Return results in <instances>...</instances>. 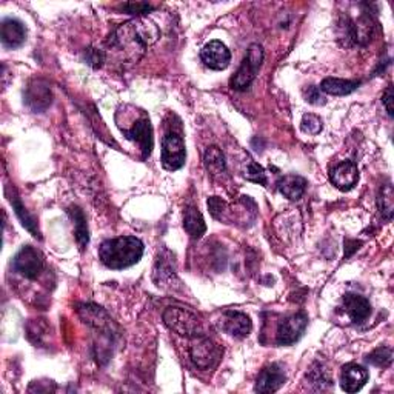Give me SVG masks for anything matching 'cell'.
I'll return each mask as SVG.
<instances>
[{
  "instance_id": "44dd1931",
  "label": "cell",
  "mask_w": 394,
  "mask_h": 394,
  "mask_svg": "<svg viewBox=\"0 0 394 394\" xmlns=\"http://www.w3.org/2000/svg\"><path fill=\"white\" fill-rule=\"evenodd\" d=\"M71 219H73L74 224V233H76V240L79 243V247L83 251L86 245L90 243V233H88V225H86V217L83 215V211L79 207H71L68 210Z\"/></svg>"
},
{
  "instance_id": "d6a6232c",
  "label": "cell",
  "mask_w": 394,
  "mask_h": 394,
  "mask_svg": "<svg viewBox=\"0 0 394 394\" xmlns=\"http://www.w3.org/2000/svg\"><path fill=\"white\" fill-rule=\"evenodd\" d=\"M393 99H394V94H393V88L391 86H388L387 90H385L383 93V96H382V104L385 107V109H387V113L390 117L394 116V108H393Z\"/></svg>"
},
{
  "instance_id": "836d02e7",
  "label": "cell",
  "mask_w": 394,
  "mask_h": 394,
  "mask_svg": "<svg viewBox=\"0 0 394 394\" xmlns=\"http://www.w3.org/2000/svg\"><path fill=\"white\" fill-rule=\"evenodd\" d=\"M362 245L358 240H345V257H350Z\"/></svg>"
},
{
  "instance_id": "7c38bea8",
  "label": "cell",
  "mask_w": 394,
  "mask_h": 394,
  "mask_svg": "<svg viewBox=\"0 0 394 394\" xmlns=\"http://www.w3.org/2000/svg\"><path fill=\"white\" fill-rule=\"evenodd\" d=\"M331 182L341 191H350L359 182V168L353 161H345L337 163L331 170Z\"/></svg>"
},
{
  "instance_id": "5bb4252c",
  "label": "cell",
  "mask_w": 394,
  "mask_h": 394,
  "mask_svg": "<svg viewBox=\"0 0 394 394\" xmlns=\"http://www.w3.org/2000/svg\"><path fill=\"white\" fill-rule=\"evenodd\" d=\"M220 328H222V331H225L226 334L242 339L251 333L253 322H251L250 316H247L245 313L225 311L224 318L220 319Z\"/></svg>"
},
{
  "instance_id": "8992f818",
  "label": "cell",
  "mask_w": 394,
  "mask_h": 394,
  "mask_svg": "<svg viewBox=\"0 0 394 394\" xmlns=\"http://www.w3.org/2000/svg\"><path fill=\"white\" fill-rule=\"evenodd\" d=\"M186 149L184 139L175 131H168L162 139V167L167 171H177L185 165Z\"/></svg>"
},
{
  "instance_id": "d4e9b609",
  "label": "cell",
  "mask_w": 394,
  "mask_h": 394,
  "mask_svg": "<svg viewBox=\"0 0 394 394\" xmlns=\"http://www.w3.org/2000/svg\"><path fill=\"white\" fill-rule=\"evenodd\" d=\"M377 207H379L381 215L385 219L391 220L393 212H394V193H393L391 184H385L381 188L379 197H377Z\"/></svg>"
},
{
  "instance_id": "4fadbf2b",
  "label": "cell",
  "mask_w": 394,
  "mask_h": 394,
  "mask_svg": "<svg viewBox=\"0 0 394 394\" xmlns=\"http://www.w3.org/2000/svg\"><path fill=\"white\" fill-rule=\"evenodd\" d=\"M287 381L285 372H283L279 364L266 365L261 373H259L254 391L256 393H276Z\"/></svg>"
},
{
  "instance_id": "9c48e42d",
  "label": "cell",
  "mask_w": 394,
  "mask_h": 394,
  "mask_svg": "<svg viewBox=\"0 0 394 394\" xmlns=\"http://www.w3.org/2000/svg\"><path fill=\"white\" fill-rule=\"evenodd\" d=\"M123 136L128 140L136 142V144L142 149V157L147 159L149 154L153 153L154 147V137H153V125L149 122L148 117L144 119H139L137 122H134L131 128H121Z\"/></svg>"
},
{
  "instance_id": "1f68e13d",
  "label": "cell",
  "mask_w": 394,
  "mask_h": 394,
  "mask_svg": "<svg viewBox=\"0 0 394 394\" xmlns=\"http://www.w3.org/2000/svg\"><path fill=\"white\" fill-rule=\"evenodd\" d=\"M308 379L311 381V383L318 385L316 390H325V388H328V387H331V385H333V382H331L328 377L320 372V368L313 369V372L308 374Z\"/></svg>"
},
{
  "instance_id": "83f0119b",
  "label": "cell",
  "mask_w": 394,
  "mask_h": 394,
  "mask_svg": "<svg viewBox=\"0 0 394 394\" xmlns=\"http://www.w3.org/2000/svg\"><path fill=\"white\" fill-rule=\"evenodd\" d=\"M245 179L250 180V182H254L259 185H266V172L265 170L254 161H250L248 167L245 170Z\"/></svg>"
},
{
  "instance_id": "30bf717a",
  "label": "cell",
  "mask_w": 394,
  "mask_h": 394,
  "mask_svg": "<svg viewBox=\"0 0 394 394\" xmlns=\"http://www.w3.org/2000/svg\"><path fill=\"white\" fill-rule=\"evenodd\" d=\"M53 102V94L48 83L45 81H33L25 90V105L34 113H43L50 108Z\"/></svg>"
},
{
  "instance_id": "9a60e30c",
  "label": "cell",
  "mask_w": 394,
  "mask_h": 394,
  "mask_svg": "<svg viewBox=\"0 0 394 394\" xmlns=\"http://www.w3.org/2000/svg\"><path fill=\"white\" fill-rule=\"evenodd\" d=\"M342 310L348 314L354 324H362L372 314V304L364 296L345 294L342 299Z\"/></svg>"
},
{
  "instance_id": "2e32d148",
  "label": "cell",
  "mask_w": 394,
  "mask_h": 394,
  "mask_svg": "<svg viewBox=\"0 0 394 394\" xmlns=\"http://www.w3.org/2000/svg\"><path fill=\"white\" fill-rule=\"evenodd\" d=\"M368 381V372L365 367L358 364H346L342 367L341 387L346 393H358L364 388Z\"/></svg>"
},
{
  "instance_id": "ba28073f",
  "label": "cell",
  "mask_w": 394,
  "mask_h": 394,
  "mask_svg": "<svg viewBox=\"0 0 394 394\" xmlns=\"http://www.w3.org/2000/svg\"><path fill=\"white\" fill-rule=\"evenodd\" d=\"M306 325H308V316L305 313L291 314L279 324L276 341L279 345H293L302 337Z\"/></svg>"
},
{
  "instance_id": "484cf974",
  "label": "cell",
  "mask_w": 394,
  "mask_h": 394,
  "mask_svg": "<svg viewBox=\"0 0 394 394\" xmlns=\"http://www.w3.org/2000/svg\"><path fill=\"white\" fill-rule=\"evenodd\" d=\"M391 360H393V350L390 346H379V348H376L373 353H369L367 356L368 364L381 368L390 367Z\"/></svg>"
},
{
  "instance_id": "277c9868",
  "label": "cell",
  "mask_w": 394,
  "mask_h": 394,
  "mask_svg": "<svg viewBox=\"0 0 394 394\" xmlns=\"http://www.w3.org/2000/svg\"><path fill=\"white\" fill-rule=\"evenodd\" d=\"M224 350L217 344L211 341L210 337L194 336V341L190 345V356L194 365L201 369H211L217 367L222 359Z\"/></svg>"
},
{
  "instance_id": "4dcf8cb0",
  "label": "cell",
  "mask_w": 394,
  "mask_h": 394,
  "mask_svg": "<svg viewBox=\"0 0 394 394\" xmlns=\"http://www.w3.org/2000/svg\"><path fill=\"white\" fill-rule=\"evenodd\" d=\"M304 96H305V100L311 105H324L325 104V97L322 96L318 86H308V88H305Z\"/></svg>"
},
{
  "instance_id": "8fae6325",
  "label": "cell",
  "mask_w": 394,
  "mask_h": 394,
  "mask_svg": "<svg viewBox=\"0 0 394 394\" xmlns=\"http://www.w3.org/2000/svg\"><path fill=\"white\" fill-rule=\"evenodd\" d=\"M201 59L210 69L222 71L230 65L231 53L225 43L220 41H211L202 48Z\"/></svg>"
},
{
  "instance_id": "e0dca14e",
  "label": "cell",
  "mask_w": 394,
  "mask_h": 394,
  "mask_svg": "<svg viewBox=\"0 0 394 394\" xmlns=\"http://www.w3.org/2000/svg\"><path fill=\"white\" fill-rule=\"evenodd\" d=\"M0 39L6 48H19L27 39V28L18 19H5L0 27Z\"/></svg>"
},
{
  "instance_id": "ffe728a7",
  "label": "cell",
  "mask_w": 394,
  "mask_h": 394,
  "mask_svg": "<svg viewBox=\"0 0 394 394\" xmlns=\"http://www.w3.org/2000/svg\"><path fill=\"white\" fill-rule=\"evenodd\" d=\"M184 228L193 239H201L207 233V224L202 212L194 207H188L184 211Z\"/></svg>"
},
{
  "instance_id": "5b68a950",
  "label": "cell",
  "mask_w": 394,
  "mask_h": 394,
  "mask_svg": "<svg viewBox=\"0 0 394 394\" xmlns=\"http://www.w3.org/2000/svg\"><path fill=\"white\" fill-rule=\"evenodd\" d=\"M163 322L165 325L179 336L194 337L201 334L199 319H197L196 314L190 313L188 310L177 308V306H168V308L163 311Z\"/></svg>"
},
{
  "instance_id": "603a6c76",
  "label": "cell",
  "mask_w": 394,
  "mask_h": 394,
  "mask_svg": "<svg viewBox=\"0 0 394 394\" xmlns=\"http://www.w3.org/2000/svg\"><path fill=\"white\" fill-rule=\"evenodd\" d=\"M203 165L211 175H222L226 170V162H225V154L222 149L217 147H210L207 148L203 156Z\"/></svg>"
},
{
  "instance_id": "ac0fdd59",
  "label": "cell",
  "mask_w": 394,
  "mask_h": 394,
  "mask_svg": "<svg viewBox=\"0 0 394 394\" xmlns=\"http://www.w3.org/2000/svg\"><path fill=\"white\" fill-rule=\"evenodd\" d=\"M279 193L290 201H299L306 190V180L302 176L287 175L278 182Z\"/></svg>"
},
{
  "instance_id": "6da1fadb",
  "label": "cell",
  "mask_w": 394,
  "mask_h": 394,
  "mask_svg": "<svg viewBox=\"0 0 394 394\" xmlns=\"http://www.w3.org/2000/svg\"><path fill=\"white\" fill-rule=\"evenodd\" d=\"M159 37L161 31L154 22L136 18L116 28L114 33L109 36V45L111 50L121 54L125 62L134 64L142 59L148 46L156 43Z\"/></svg>"
},
{
  "instance_id": "f546056e",
  "label": "cell",
  "mask_w": 394,
  "mask_h": 394,
  "mask_svg": "<svg viewBox=\"0 0 394 394\" xmlns=\"http://www.w3.org/2000/svg\"><path fill=\"white\" fill-rule=\"evenodd\" d=\"M122 10L127 14H133V15H137V18H140L142 14L153 11L154 6L145 4V2H130V4H123Z\"/></svg>"
},
{
  "instance_id": "f1b7e54d",
  "label": "cell",
  "mask_w": 394,
  "mask_h": 394,
  "mask_svg": "<svg viewBox=\"0 0 394 394\" xmlns=\"http://www.w3.org/2000/svg\"><path fill=\"white\" fill-rule=\"evenodd\" d=\"M207 205H208V210H210L212 217L217 219V220L225 219V215L228 211V205L224 199H220V197H217V196H212L208 199Z\"/></svg>"
},
{
  "instance_id": "4316f807",
  "label": "cell",
  "mask_w": 394,
  "mask_h": 394,
  "mask_svg": "<svg viewBox=\"0 0 394 394\" xmlns=\"http://www.w3.org/2000/svg\"><path fill=\"white\" fill-rule=\"evenodd\" d=\"M324 128V123H322V119L316 114H304L302 122H301V130L305 134H310V136H316Z\"/></svg>"
},
{
  "instance_id": "7a4b0ae2",
  "label": "cell",
  "mask_w": 394,
  "mask_h": 394,
  "mask_svg": "<svg viewBox=\"0 0 394 394\" xmlns=\"http://www.w3.org/2000/svg\"><path fill=\"white\" fill-rule=\"evenodd\" d=\"M144 242L136 236H121L108 239L99 248V259L109 270H125L140 262L144 256Z\"/></svg>"
},
{
  "instance_id": "3957f363",
  "label": "cell",
  "mask_w": 394,
  "mask_h": 394,
  "mask_svg": "<svg viewBox=\"0 0 394 394\" xmlns=\"http://www.w3.org/2000/svg\"><path fill=\"white\" fill-rule=\"evenodd\" d=\"M264 62V48L259 43H251L247 51V56L243 57L242 65L239 67L238 73H236L231 81L230 86L236 91H245L250 88V85L254 82V79L259 74V69L262 67Z\"/></svg>"
},
{
  "instance_id": "52a82bcc",
  "label": "cell",
  "mask_w": 394,
  "mask_h": 394,
  "mask_svg": "<svg viewBox=\"0 0 394 394\" xmlns=\"http://www.w3.org/2000/svg\"><path fill=\"white\" fill-rule=\"evenodd\" d=\"M14 271L27 279H37L43 270V259L33 247H23L13 259Z\"/></svg>"
},
{
  "instance_id": "7402d4cb",
  "label": "cell",
  "mask_w": 394,
  "mask_h": 394,
  "mask_svg": "<svg viewBox=\"0 0 394 394\" xmlns=\"http://www.w3.org/2000/svg\"><path fill=\"white\" fill-rule=\"evenodd\" d=\"M10 202L13 205V208H14V212H15V216L19 217L20 220V224L27 228V230L34 236V238L37 239H41L42 236H41V230H39V225H37V220L33 215H29L28 210L23 207V203L20 202L19 199V196H11L10 197Z\"/></svg>"
},
{
  "instance_id": "d6986e66",
  "label": "cell",
  "mask_w": 394,
  "mask_h": 394,
  "mask_svg": "<svg viewBox=\"0 0 394 394\" xmlns=\"http://www.w3.org/2000/svg\"><path fill=\"white\" fill-rule=\"evenodd\" d=\"M359 81H345V79L327 77L320 83V91H324L330 96H348L359 88Z\"/></svg>"
},
{
  "instance_id": "cb8c5ba5",
  "label": "cell",
  "mask_w": 394,
  "mask_h": 394,
  "mask_svg": "<svg viewBox=\"0 0 394 394\" xmlns=\"http://www.w3.org/2000/svg\"><path fill=\"white\" fill-rule=\"evenodd\" d=\"M337 37L344 46H351L354 43H358L356 27H354V22L348 18V15H342L341 20H339Z\"/></svg>"
}]
</instances>
